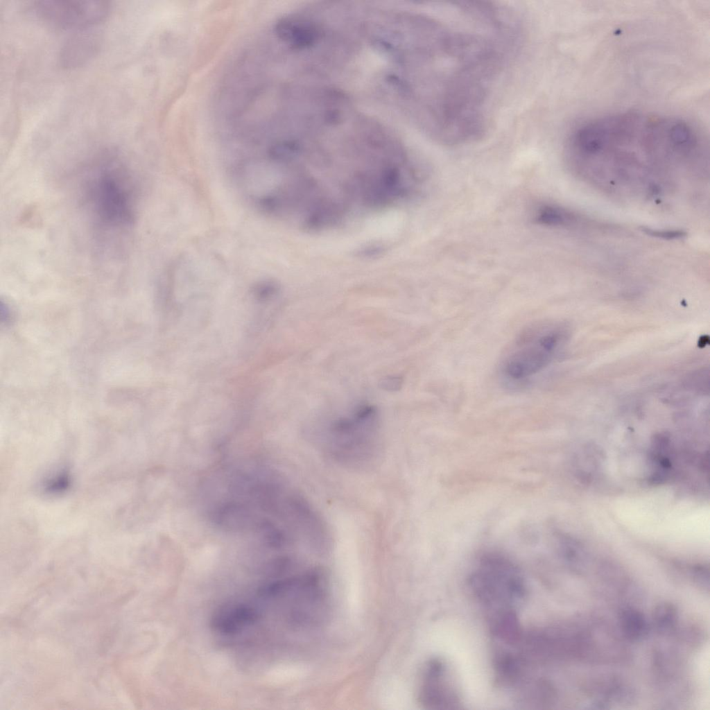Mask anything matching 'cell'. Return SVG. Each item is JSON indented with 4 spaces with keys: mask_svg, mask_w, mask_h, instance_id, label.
Instances as JSON below:
<instances>
[{
    "mask_svg": "<svg viewBox=\"0 0 710 710\" xmlns=\"http://www.w3.org/2000/svg\"><path fill=\"white\" fill-rule=\"evenodd\" d=\"M257 617V613L252 609L239 607L217 616L213 621V625L222 632L230 633L255 621Z\"/></svg>",
    "mask_w": 710,
    "mask_h": 710,
    "instance_id": "cell-9",
    "label": "cell"
},
{
    "mask_svg": "<svg viewBox=\"0 0 710 710\" xmlns=\"http://www.w3.org/2000/svg\"><path fill=\"white\" fill-rule=\"evenodd\" d=\"M110 10V3L105 1H39L33 6L40 20L62 29H84L98 24Z\"/></svg>",
    "mask_w": 710,
    "mask_h": 710,
    "instance_id": "cell-5",
    "label": "cell"
},
{
    "mask_svg": "<svg viewBox=\"0 0 710 710\" xmlns=\"http://www.w3.org/2000/svg\"><path fill=\"white\" fill-rule=\"evenodd\" d=\"M402 379L399 376H388L383 378L379 383L380 387L390 392L399 390L402 386Z\"/></svg>",
    "mask_w": 710,
    "mask_h": 710,
    "instance_id": "cell-15",
    "label": "cell"
},
{
    "mask_svg": "<svg viewBox=\"0 0 710 710\" xmlns=\"http://www.w3.org/2000/svg\"><path fill=\"white\" fill-rule=\"evenodd\" d=\"M564 338L559 324L537 322L528 326L506 351L501 365L503 375L516 382L533 377L551 363Z\"/></svg>",
    "mask_w": 710,
    "mask_h": 710,
    "instance_id": "cell-3",
    "label": "cell"
},
{
    "mask_svg": "<svg viewBox=\"0 0 710 710\" xmlns=\"http://www.w3.org/2000/svg\"><path fill=\"white\" fill-rule=\"evenodd\" d=\"M84 202L100 234L130 230L136 217V192L126 166L110 155L94 162L83 181Z\"/></svg>",
    "mask_w": 710,
    "mask_h": 710,
    "instance_id": "cell-1",
    "label": "cell"
},
{
    "mask_svg": "<svg viewBox=\"0 0 710 710\" xmlns=\"http://www.w3.org/2000/svg\"><path fill=\"white\" fill-rule=\"evenodd\" d=\"M97 47V35L84 32L71 38L62 53V60L67 66H76L86 61Z\"/></svg>",
    "mask_w": 710,
    "mask_h": 710,
    "instance_id": "cell-8",
    "label": "cell"
},
{
    "mask_svg": "<svg viewBox=\"0 0 710 710\" xmlns=\"http://www.w3.org/2000/svg\"><path fill=\"white\" fill-rule=\"evenodd\" d=\"M532 219L538 225L547 227H562L572 223L574 216L559 206L543 204L536 207L532 214Z\"/></svg>",
    "mask_w": 710,
    "mask_h": 710,
    "instance_id": "cell-10",
    "label": "cell"
},
{
    "mask_svg": "<svg viewBox=\"0 0 710 710\" xmlns=\"http://www.w3.org/2000/svg\"><path fill=\"white\" fill-rule=\"evenodd\" d=\"M278 292V287L272 282H263L255 286L254 294L257 300L265 301L268 300L275 296Z\"/></svg>",
    "mask_w": 710,
    "mask_h": 710,
    "instance_id": "cell-13",
    "label": "cell"
},
{
    "mask_svg": "<svg viewBox=\"0 0 710 710\" xmlns=\"http://www.w3.org/2000/svg\"><path fill=\"white\" fill-rule=\"evenodd\" d=\"M493 663L496 681L508 686L521 679L526 661L521 654L499 650L495 653Z\"/></svg>",
    "mask_w": 710,
    "mask_h": 710,
    "instance_id": "cell-7",
    "label": "cell"
},
{
    "mask_svg": "<svg viewBox=\"0 0 710 710\" xmlns=\"http://www.w3.org/2000/svg\"><path fill=\"white\" fill-rule=\"evenodd\" d=\"M468 584L474 597L492 612L516 610L526 594L524 578L517 566L498 555L483 557Z\"/></svg>",
    "mask_w": 710,
    "mask_h": 710,
    "instance_id": "cell-4",
    "label": "cell"
},
{
    "mask_svg": "<svg viewBox=\"0 0 710 710\" xmlns=\"http://www.w3.org/2000/svg\"><path fill=\"white\" fill-rule=\"evenodd\" d=\"M676 612L670 605H661L655 611V619L661 627H668L675 623Z\"/></svg>",
    "mask_w": 710,
    "mask_h": 710,
    "instance_id": "cell-12",
    "label": "cell"
},
{
    "mask_svg": "<svg viewBox=\"0 0 710 710\" xmlns=\"http://www.w3.org/2000/svg\"><path fill=\"white\" fill-rule=\"evenodd\" d=\"M419 700L428 709L458 708L460 698L446 664L430 660L424 668L419 691Z\"/></svg>",
    "mask_w": 710,
    "mask_h": 710,
    "instance_id": "cell-6",
    "label": "cell"
},
{
    "mask_svg": "<svg viewBox=\"0 0 710 710\" xmlns=\"http://www.w3.org/2000/svg\"><path fill=\"white\" fill-rule=\"evenodd\" d=\"M322 445L331 458L350 468H363L380 451L379 416L375 406L358 404L319 427Z\"/></svg>",
    "mask_w": 710,
    "mask_h": 710,
    "instance_id": "cell-2",
    "label": "cell"
},
{
    "mask_svg": "<svg viewBox=\"0 0 710 710\" xmlns=\"http://www.w3.org/2000/svg\"><path fill=\"white\" fill-rule=\"evenodd\" d=\"M621 626L630 638L638 639L646 632L647 625L643 616L632 609L624 610L621 616Z\"/></svg>",
    "mask_w": 710,
    "mask_h": 710,
    "instance_id": "cell-11",
    "label": "cell"
},
{
    "mask_svg": "<svg viewBox=\"0 0 710 710\" xmlns=\"http://www.w3.org/2000/svg\"><path fill=\"white\" fill-rule=\"evenodd\" d=\"M643 231L652 236L664 239H677L684 237L686 233L682 230H656L648 227H643Z\"/></svg>",
    "mask_w": 710,
    "mask_h": 710,
    "instance_id": "cell-14",
    "label": "cell"
}]
</instances>
